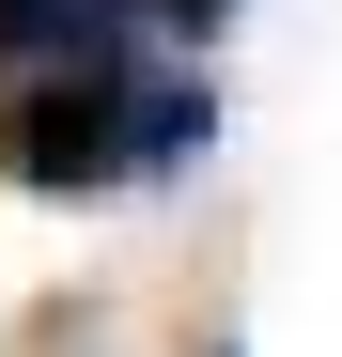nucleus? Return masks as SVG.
<instances>
[{
	"mask_svg": "<svg viewBox=\"0 0 342 357\" xmlns=\"http://www.w3.org/2000/svg\"><path fill=\"white\" fill-rule=\"evenodd\" d=\"M140 16L125 0H0V78H47V63H125Z\"/></svg>",
	"mask_w": 342,
	"mask_h": 357,
	"instance_id": "2",
	"label": "nucleus"
},
{
	"mask_svg": "<svg viewBox=\"0 0 342 357\" xmlns=\"http://www.w3.org/2000/svg\"><path fill=\"white\" fill-rule=\"evenodd\" d=\"M218 140V93L171 78V63H47V78H0V187L31 202H94L125 171H187Z\"/></svg>",
	"mask_w": 342,
	"mask_h": 357,
	"instance_id": "1",
	"label": "nucleus"
},
{
	"mask_svg": "<svg viewBox=\"0 0 342 357\" xmlns=\"http://www.w3.org/2000/svg\"><path fill=\"white\" fill-rule=\"evenodd\" d=\"M140 31H218V16H249V0H125Z\"/></svg>",
	"mask_w": 342,
	"mask_h": 357,
	"instance_id": "3",
	"label": "nucleus"
},
{
	"mask_svg": "<svg viewBox=\"0 0 342 357\" xmlns=\"http://www.w3.org/2000/svg\"><path fill=\"white\" fill-rule=\"evenodd\" d=\"M202 357H234V342H202Z\"/></svg>",
	"mask_w": 342,
	"mask_h": 357,
	"instance_id": "4",
	"label": "nucleus"
}]
</instances>
